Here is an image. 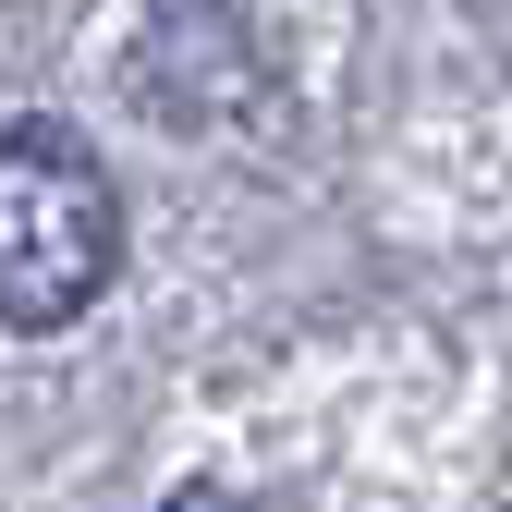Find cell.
<instances>
[{"label":"cell","mask_w":512,"mask_h":512,"mask_svg":"<svg viewBox=\"0 0 512 512\" xmlns=\"http://www.w3.org/2000/svg\"><path fill=\"white\" fill-rule=\"evenodd\" d=\"M110 269H122L110 171L61 122L0 135V330H74L110 293Z\"/></svg>","instance_id":"6da1fadb"},{"label":"cell","mask_w":512,"mask_h":512,"mask_svg":"<svg viewBox=\"0 0 512 512\" xmlns=\"http://www.w3.org/2000/svg\"><path fill=\"white\" fill-rule=\"evenodd\" d=\"M159 512H244L232 488H183V500H159Z\"/></svg>","instance_id":"7a4b0ae2"}]
</instances>
